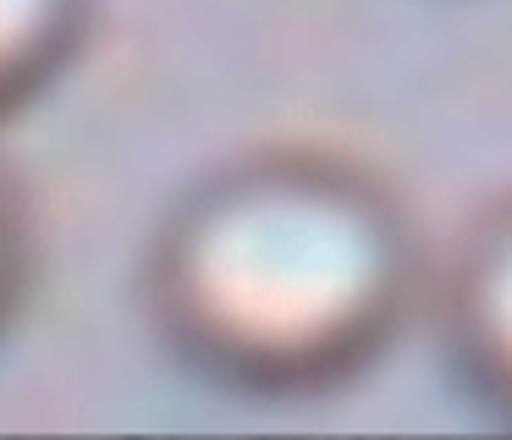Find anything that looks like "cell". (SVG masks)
<instances>
[{
	"label": "cell",
	"instance_id": "obj_4",
	"mask_svg": "<svg viewBox=\"0 0 512 440\" xmlns=\"http://www.w3.org/2000/svg\"><path fill=\"white\" fill-rule=\"evenodd\" d=\"M23 281H28V204L17 176L0 160V330H6L17 297H23Z\"/></svg>",
	"mask_w": 512,
	"mask_h": 440
},
{
	"label": "cell",
	"instance_id": "obj_1",
	"mask_svg": "<svg viewBox=\"0 0 512 440\" xmlns=\"http://www.w3.org/2000/svg\"><path fill=\"white\" fill-rule=\"evenodd\" d=\"M430 286L413 204L331 143H259L199 171L144 253L155 336L237 396L298 402L375 369Z\"/></svg>",
	"mask_w": 512,
	"mask_h": 440
},
{
	"label": "cell",
	"instance_id": "obj_2",
	"mask_svg": "<svg viewBox=\"0 0 512 440\" xmlns=\"http://www.w3.org/2000/svg\"><path fill=\"white\" fill-rule=\"evenodd\" d=\"M435 303L452 369L485 407L512 418V187L463 226Z\"/></svg>",
	"mask_w": 512,
	"mask_h": 440
},
{
	"label": "cell",
	"instance_id": "obj_3",
	"mask_svg": "<svg viewBox=\"0 0 512 440\" xmlns=\"http://www.w3.org/2000/svg\"><path fill=\"white\" fill-rule=\"evenodd\" d=\"M100 0H0V121L61 83L94 39Z\"/></svg>",
	"mask_w": 512,
	"mask_h": 440
}]
</instances>
